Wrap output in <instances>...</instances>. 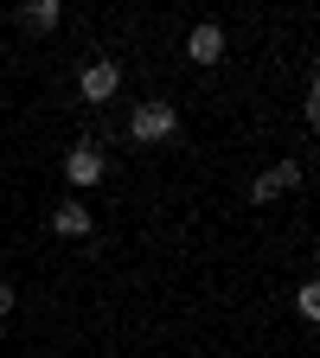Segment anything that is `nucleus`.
Instances as JSON below:
<instances>
[{
    "label": "nucleus",
    "instance_id": "6",
    "mask_svg": "<svg viewBox=\"0 0 320 358\" xmlns=\"http://www.w3.org/2000/svg\"><path fill=\"white\" fill-rule=\"evenodd\" d=\"M52 231H58V237H90V205H77V199L58 205V211H52Z\"/></svg>",
    "mask_w": 320,
    "mask_h": 358
},
{
    "label": "nucleus",
    "instance_id": "3",
    "mask_svg": "<svg viewBox=\"0 0 320 358\" xmlns=\"http://www.w3.org/2000/svg\"><path fill=\"white\" fill-rule=\"evenodd\" d=\"M64 179H71L77 192H83V186H97V179H103V154L90 148V141H77V148L64 154Z\"/></svg>",
    "mask_w": 320,
    "mask_h": 358
},
{
    "label": "nucleus",
    "instance_id": "8",
    "mask_svg": "<svg viewBox=\"0 0 320 358\" xmlns=\"http://www.w3.org/2000/svg\"><path fill=\"white\" fill-rule=\"evenodd\" d=\"M295 313H301V320H320V288H314V282H301V294H295Z\"/></svg>",
    "mask_w": 320,
    "mask_h": 358
},
{
    "label": "nucleus",
    "instance_id": "7",
    "mask_svg": "<svg viewBox=\"0 0 320 358\" xmlns=\"http://www.w3.org/2000/svg\"><path fill=\"white\" fill-rule=\"evenodd\" d=\"M20 26L26 32H52L58 26V0H32V7H20Z\"/></svg>",
    "mask_w": 320,
    "mask_h": 358
},
{
    "label": "nucleus",
    "instance_id": "2",
    "mask_svg": "<svg viewBox=\"0 0 320 358\" xmlns=\"http://www.w3.org/2000/svg\"><path fill=\"white\" fill-rule=\"evenodd\" d=\"M295 186H301V166H295V160H282V166H269L256 186H250V199H256V205H276V199H282V192H295Z\"/></svg>",
    "mask_w": 320,
    "mask_h": 358
},
{
    "label": "nucleus",
    "instance_id": "9",
    "mask_svg": "<svg viewBox=\"0 0 320 358\" xmlns=\"http://www.w3.org/2000/svg\"><path fill=\"white\" fill-rule=\"evenodd\" d=\"M0 313H13V288L7 282H0Z\"/></svg>",
    "mask_w": 320,
    "mask_h": 358
},
{
    "label": "nucleus",
    "instance_id": "4",
    "mask_svg": "<svg viewBox=\"0 0 320 358\" xmlns=\"http://www.w3.org/2000/svg\"><path fill=\"white\" fill-rule=\"evenodd\" d=\"M186 58H193V64H218V58H224V26H211V20H205V26H193Z\"/></svg>",
    "mask_w": 320,
    "mask_h": 358
},
{
    "label": "nucleus",
    "instance_id": "5",
    "mask_svg": "<svg viewBox=\"0 0 320 358\" xmlns=\"http://www.w3.org/2000/svg\"><path fill=\"white\" fill-rule=\"evenodd\" d=\"M116 83H122V77H116V64H90V71L77 77L83 103H109V96H116Z\"/></svg>",
    "mask_w": 320,
    "mask_h": 358
},
{
    "label": "nucleus",
    "instance_id": "1",
    "mask_svg": "<svg viewBox=\"0 0 320 358\" xmlns=\"http://www.w3.org/2000/svg\"><path fill=\"white\" fill-rule=\"evenodd\" d=\"M173 128H179L173 103H134L128 109V134H134V141H167Z\"/></svg>",
    "mask_w": 320,
    "mask_h": 358
}]
</instances>
